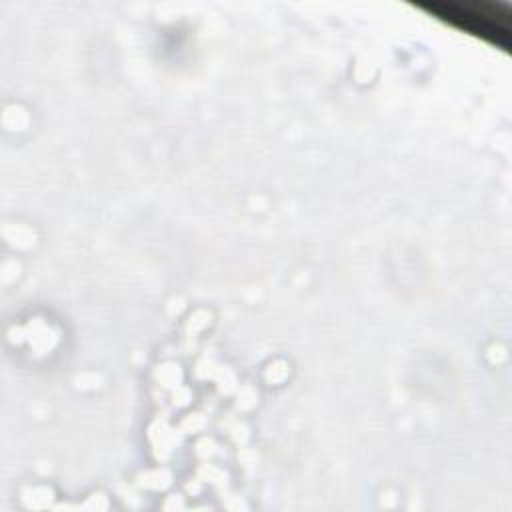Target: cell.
<instances>
[{"label":"cell","mask_w":512,"mask_h":512,"mask_svg":"<svg viewBox=\"0 0 512 512\" xmlns=\"http://www.w3.org/2000/svg\"><path fill=\"white\" fill-rule=\"evenodd\" d=\"M446 22L468 32L484 36L494 44L508 46V16L510 12L500 4L488 2H434L426 6Z\"/></svg>","instance_id":"6da1fadb"}]
</instances>
